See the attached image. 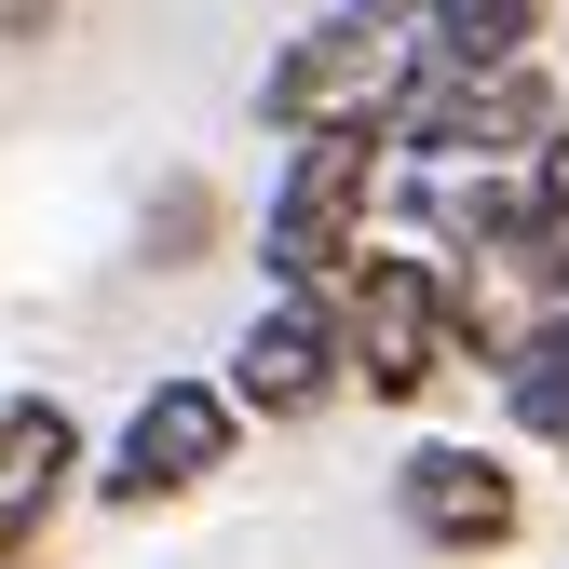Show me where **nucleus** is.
<instances>
[{"label":"nucleus","instance_id":"1","mask_svg":"<svg viewBox=\"0 0 569 569\" xmlns=\"http://www.w3.org/2000/svg\"><path fill=\"white\" fill-rule=\"evenodd\" d=\"M380 190H393V136H284V163L258 190V284L271 299H339Z\"/></svg>","mask_w":569,"mask_h":569},{"label":"nucleus","instance_id":"2","mask_svg":"<svg viewBox=\"0 0 569 569\" xmlns=\"http://www.w3.org/2000/svg\"><path fill=\"white\" fill-rule=\"evenodd\" d=\"M326 326H339V367H352V393H367V407H435V393L461 380L448 258H420V244H380V231H367V258L339 271Z\"/></svg>","mask_w":569,"mask_h":569},{"label":"nucleus","instance_id":"3","mask_svg":"<svg viewBox=\"0 0 569 569\" xmlns=\"http://www.w3.org/2000/svg\"><path fill=\"white\" fill-rule=\"evenodd\" d=\"M420 82V41H407V0H339L312 14L258 68V122L271 136H393V96Z\"/></svg>","mask_w":569,"mask_h":569},{"label":"nucleus","instance_id":"4","mask_svg":"<svg viewBox=\"0 0 569 569\" xmlns=\"http://www.w3.org/2000/svg\"><path fill=\"white\" fill-rule=\"evenodd\" d=\"M231 461H244V407L218 393V367H163L150 393L122 407V435H109V461H96L82 502H109V516H163V502H190V488L231 475Z\"/></svg>","mask_w":569,"mask_h":569},{"label":"nucleus","instance_id":"5","mask_svg":"<svg viewBox=\"0 0 569 569\" xmlns=\"http://www.w3.org/2000/svg\"><path fill=\"white\" fill-rule=\"evenodd\" d=\"M556 68L516 54V68H420L393 96V163H529L556 136Z\"/></svg>","mask_w":569,"mask_h":569},{"label":"nucleus","instance_id":"6","mask_svg":"<svg viewBox=\"0 0 569 569\" xmlns=\"http://www.w3.org/2000/svg\"><path fill=\"white\" fill-rule=\"evenodd\" d=\"M393 529L420 542V556H516L529 542V475H516V448H475V435H420L407 461H393Z\"/></svg>","mask_w":569,"mask_h":569},{"label":"nucleus","instance_id":"7","mask_svg":"<svg viewBox=\"0 0 569 569\" xmlns=\"http://www.w3.org/2000/svg\"><path fill=\"white\" fill-rule=\"evenodd\" d=\"M218 393L244 407V435H312L326 407H352V367H339L326 299H258L244 339L218 352Z\"/></svg>","mask_w":569,"mask_h":569},{"label":"nucleus","instance_id":"8","mask_svg":"<svg viewBox=\"0 0 569 569\" xmlns=\"http://www.w3.org/2000/svg\"><path fill=\"white\" fill-rule=\"evenodd\" d=\"M96 488V435L68 393H0V556H54L68 502Z\"/></svg>","mask_w":569,"mask_h":569},{"label":"nucleus","instance_id":"9","mask_svg":"<svg viewBox=\"0 0 569 569\" xmlns=\"http://www.w3.org/2000/svg\"><path fill=\"white\" fill-rule=\"evenodd\" d=\"M488 380H502V420H516V435H529L542 461H569V299H542Z\"/></svg>","mask_w":569,"mask_h":569},{"label":"nucleus","instance_id":"10","mask_svg":"<svg viewBox=\"0 0 569 569\" xmlns=\"http://www.w3.org/2000/svg\"><path fill=\"white\" fill-rule=\"evenodd\" d=\"M542 14L556 0H407V41H420V68H516V54H542Z\"/></svg>","mask_w":569,"mask_h":569},{"label":"nucleus","instance_id":"11","mask_svg":"<svg viewBox=\"0 0 569 569\" xmlns=\"http://www.w3.org/2000/svg\"><path fill=\"white\" fill-rule=\"evenodd\" d=\"M516 203H529V231H516V284H529V299H569V122L516 163Z\"/></svg>","mask_w":569,"mask_h":569},{"label":"nucleus","instance_id":"12","mask_svg":"<svg viewBox=\"0 0 569 569\" xmlns=\"http://www.w3.org/2000/svg\"><path fill=\"white\" fill-rule=\"evenodd\" d=\"M218 244H231L218 177H163V190H150V218H136V258H150V271H203Z\"/></svg>","mask_w":569,"mask_h":569},{"label":"nucleus","instance_id":"13","mask_svg":"<svg viewBox=\"0 0 569 569\" xmlns=\"http://www.w3.org/2000/svg\"><path fill=\"white\" fill-rule=\"evenodd\" d=\"M54 14H68V0H0V41H41Z\"/></svg>","mask_w":569,"mask_h":569},{"label":"nucleus","instance_id":"14","mask_svg":"<svg viewBox=\"0 0 569 569\" xmlns=\"http://www.w3.org/2000/svg\"><path fill=\"white\" fill-rule=\"evenodd\" d=\"M0 569H41V556H0Z\"/></svg>","mask_w":569,"mask_h":569}]
</instances>
